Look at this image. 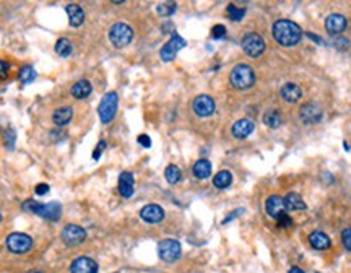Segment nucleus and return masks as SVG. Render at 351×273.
Segmentation results:
<instances>
[{
    "label": "nucleus",
    "instance_id": "cd10ccee",
    "mask_svg": "<svg viewBox=\"0 0 351 273\" xmlns=\"http://www.w3.org/2000/svg\"><path fill=\"white\" fill-rule=\"evenodd\" d=\"M72 51H73V46L67 37H60V39L55 42V52L60 57H69L72 54Z\"/></svg>",
    "mask_w": 351,
    "mask_h": 273
},
{
    "label": "nucleus",
    "instance_id": "e433bc0d",
    "mask_svg": "<svg viewBox=\"0 0 351 273\" xmlns=\"http://www.w3.org/2000/svg\"><path fill=\"white\" fill-rule=\"evenodd\" d=\"M8 72H10V65H8L5 60H0V81L7 78Z\"/></svg>",
    "mask_w": 351,
    "mask_h": 273
},
{
    "label": "nucleus",
    "instance_id": "6ab92c4d",
    "mask_svg": "<svg viewBox=\"0 0 351 273\" xmlns=\"http://www.w3.org/2000/svg\"><path fill=\"white\" fill-rule=\"evenodd\" d=\"M280 96L286 103H298L302 98V91L296 83H284L280 90Z\"/></svg>",
    "mask_w": 351,
    "mask_h": 273
},
{
    "label": "nucleus",
    "instance_id": "37998d69",
    "mask_svg": "<svg viewBox=\"0 0 351 273\" xmlns=\"http://www.w3.org/2000/svg\"><path fill=\"white\" fill-rule=\"evenodd\" d=\"M307 36H309V37H311V39H312V41H316V42H317V44H320V46H324V44H325V42H324V41H322V39H320V37H319V36H316V35H311V33H307Z\"/></svg>",
    "mask_w": 351,
    "mask_h": 273
},
{
    "label": "nucleus",
    "instance_id": "dca6fc26",
    "mask_svg": "<svg viewBox=\"0 0 351 273\" xmlns=\"http://www.w3.org/2000/svg\"><path fill=\"white\" fill-rule=\"evenodd\" d=\"M346 25H348V21H346V18L343 15H340V13H332L325 20V30L333 36L343 33Z\"/></svg>",
    "mask_w": 351,
    "mask_h": 273
},
{
    "label": "nucleus",
    "instance_id": "c85d7f7f",
    "mask_svg": "<svg viewBox=\"0 0 351 273\" xmlns=\"http://www.w3.org/2000/svg\"><path fill=\"white\" fill-rule=\"evenodd\" d=\"M164 177H166V181H168L169 184H177V182L181 181V177H182V172L176 164H169L168 167H166V171H164Z\"/></svg>",
    "mask_w": 351,
    "mask_h": 273
},
{
    "label": "nucleus",
    "instance_id": "49530a36",
    "mask_svg": "<svg viewBox=\"0 0 351 273\" xmlns=\"http://www.w3.org/2000/svg\"><path fill=\"white\" fill-rule=\"evenodd\" d=\"M2 218H3V217H2V213H0V221H2Z\"/></svg>",
    "mask_w": 351,
    "mask_h": 273
},
{
    "label": "nucleus",
    "instance_id": "f3484780",
    "mask_svg": "<svg viewBox=\"0 0 351 273\" xmlns=\"http://www.w3.org/2000/svg\"><path fill=\"white\" fill-rule=\"evenodd\" d=\"M134 185H135V179H134V174L129 171H124V172H121V176H119V194L122 195L124 199H130L132 195H134L135 192V189H134Z\"/></svg>",
    "mask_w": 351,
    "mask_h": 273
},
{
    "label": "nucleus",
    "instance_id": "ea45409f",
    "mask_svg": "<svg viewBox=\"0 0 351 273\" xmlns=\"http://www.w3.org/2000/svg\"><path fill=\"white\" fill-rule=\"evenodd\" d=\"M35 192H36V195H46L47 192H49V185L47 184H37Z\"/></svg>",
    "mask_w": 351,
    "mask_h": 273
},
{
    "label": "nucleus",
    "instance_id": "58836bf2",
    "mask_svg": "<svg viewBox=\"0 0 351 273\" xmlns=\"http://www.w3.org/2000/svg\"><path fill=\"white\" fill-rule=\"evenodd\" d=\"M291 224H293V219L289 218L288 215H284L283 218H280V219H278V226H280V228H289V226H291Z\"/></svg>",
    "mask_w": 351,
    "mask_h": 273
},
{
    "label": "nucleus",
    "instance_id": "c9c22d12",
    "mask_svg": "<svg viewBox=\"0 0 351 273\" xmlns=\"http://www.w3.org/2000/svg\"><path fill=\"white\" fill-rule=\"evenodd\" d=\"M226 35V28L223 26V25H215L213 26V30H211V36L215 37V39H221L223 36Z\"/></svg>",
    "mask_w": 351,
    "mask_h": 273
},
{
    "label": "nucleus",
    "instance_id": "4468645a",
    "mask_svg": "<svg viewBox=\"0 0 351 273\" xmlns=\"http://www.w3.org/2000/svg\"><path fill=\"white\" fill-rule=\"evenodd\" d=\"M299 117L302 122L307 124V126L317 124L322 119V109H320V106H317L314 103H307L301 108Z\"/></svg>",
    "mask_w": 351,
    "mask_h": 273
},
{
    "label": "nucleus",
    "instance_id": "bb28decb",
    "mask_svg": "<svg viewBox=\"0 0 351 273\" xmlns=\"http://www.w3.org/2000/svg\"><path fill=\"white\" fill-rule=\"evenodd\" d=\"M232 182V174L229 171H220L213 177V185L218 189H228Z\"/></svg>",
    "mask_w": 351,
    "mask_h": 273
},
{
    "label": "nucleus",
    "instance_id": "a18cd8bd",
    "mask_svg": "<svg viewBox=\"0 0 351 273\" xmlns=\"http://www.w3.org/2000/svg\"><path fill=\"white\" fill-rule=\"evenodd\" d=\"M28 273H42V272H41V270H30Z\"/></svg>",
    "mask_w": 351,
    "mask_h": 273
},
{
    "label": "nucleus",
    "instance_id": "0eeeda50",
    "mask_svg": "<svg viewBox=\"0 0 351 273\" xmlns=\"http://www.w3.org/2000/svg\"><path fill=\"white\" fill-rule=\"evenodd\" d=\"M241 47L249 57H260L265 52L267 44H265L263 37L257 33H247L241 41Z\"/></svg>",
    "mask_w": 351,
    "mask_h": 273
},
{
    "label": "nucleus",
    "instance_id": "a878e982",
    "mask_svg": "<svg viewBox=\"0 0 351 273\" xmlns=\"http://www.w3.org/2000/svg\"><path fill=\"white\" fill-rule=\"evenodd\" d=\"M263 124L270 128H278L283 124V117L278 109H268L263 114Z\"/></svg>",
    "mask_w": 351,
    "mask_h": 273
},
{
    "label": "nucleus",
    "instance_id": "4be33fe9",
    "mask_svg": "<svg viewBox=\"0 0 351 273\" xmlns=\"http://www.w3.org/2000/svg\"><path fill=\"white\" fill-rule=\"evenodd\" d=\"M91 91H93V86L88 80H80L72 86L70 93H72V96L75 99H87L89 94H91Z\"/></svg>",
    "mask_w": 351,
    "mask_h": 273
},
{
    "label": "nucleus",
    "instance_id": "a19ab883",
    "mask_svg": "<svg viewBox=\"0 0 351 273\" xmlns=\"http://www.w3.org/2000/svg\"><path fill=\"white\" fill-rule=\"evenodd\" d=\"M139 143H140L141 146H145V148H150V146H151L150 137H148V135H145V133H141V135H139Z\"/></svg>",
    "mask_w": 351,
    "mask_h": 273
},
{
    "label": "nucleus",
    "instance_id": "39448f33",
    "mask_svg": "<svg viewBox=\"0 0 351 273\" xmlns=\"http://www.w3.org/2000/svg\"><path fill=\"white\" fill-rule=\"evenodd\" d=\"M117 104H119V98H117V93H114V91H109V93L104 94V98L101 99V103H99V108H98L99 119H101L103 124H109L114 117H116Z\"/></svg>",
    "mask_w": 351,
    "mask_h": 273
},
{
    "label": "nucleus",
    "instance_id": "412c9836",
    "mask_svg": "<svg viewBox=\"0 0 351 273\" xmlns=\"http://www.w3.org/2000/svg\"><path fill=\"white\" fill-rule=\"evenodd\" d=\"M72 117H73V109L70 106L59 108L52 114V122H54L57 127H64L72 121Z\"/></svg>",
    "mask_w": 351,
    "mask_h": 273
},
{
    "label": "nucleus",
    "instance_id": "2eb2a0df",
    "mask_svg": "<svg viewBox=\"0 0 351 273\" xmlns=\"http://www.w3.org/2000/svg\"><path fill=\"white\" fill-rule=\"evenodd\" d=\"M72 273H98V263L89 257H78L70 265Z\"/></svg>",
    "mask_w": 351,
    "mask_h": 273
},
{
    "label": "nucleus",
    "instance_id": "9d476101",
    "mask_svg": "<svg viewBox=\"0 0 351 273\" xmlns=\"http://www.w3.org/2000/svg\"><path fill=\"white\" fill-rule=\"evenodd\" d=\"M182 47H186V41H184L182 37L177 35V33H173L171 39L166 42L163 47H161V51H159L161 59H163L164 62L174 60L176 55H177V52L181 51Z\"/></svg>",
    "mask_w": 351,
    "mask_h": 273
},
{
    "label": "nucleus",
    "instance_id": "c756f323",
    "mask_svg": "<svg viewBox=\"0 0 351 273\" xmlns=\"http://www.w3.org/2000/svg\"><path fill=\"white\" fill-rule=\"evenodd\" d=\"M20 81L23 85H30V83H33V81L36 80V70L33 69L31 65H25L23 67V69L20 70Z\"/></svg>",
    "mask_w": 351,
    "mask_h": 273
},
{
    "label": "nucleus",
    "instance_id": "473e14b6",
    "mask_svg": "<svg viewBox=\"0 0 351 273\" xmlns=\"http://www.w3.org/2000/svg\"><path fill=\"white\" fill-rule=\"evenodd\" d=\"M341 242H343L346 251H351V228L343 229V233H341Z\"/></svg>",
    "mask_w": 351,
    "mask_h": 273
},
{
    "label": "nucleus",
    "instance_id": "b1692460",
    "mask_svg": "<svg viewBox=\"0 0 351 273\" xmlns=\"http://www.w3.org/2000/svg\"><path fill=\"white\" fill-rule=\"evenodd\" d=\"M284 205H286V210H291V212H299V210H306V203L299 194L296 192H289L286 197H284Z\"/></svg>",
    "mask_w": 351,
    "mask_h": 273
},
{
    "label": "nucleus",
    "instance_id": "a211bd4d",
    "mask_svg": "<svg viewBox=\"0 0 351 273\" xmlns=\"http://www.w3.org/2000/svg\"><path fill=\"white\" fill-rule=\"evenodd\" d=\"M254 122L249 121V119H239L238 122H234V126L231 128V133L234 138H239V140H243V138H247L250 133L254 132Z\"/></svg>",
    "mask_w": 351,
    "mask_h": 273
},
{
    "label": "nucleus",
    "instance_id": "c03bdc74",
    "mask_svg": "<svg viewBox=\"0 0 351 273\" xmlns=\"http://www.w3.org/2000/svg\"><path fill=\"white\" fill-rule=\"evenodd\" d=\"M288 273H306V272H304V270H301L299 267H291V268H289V270H288Z\"/></svg>",
    "mask_w": 351,
    "mask_h": 273
},
{
    "label": "nucleus",
    "instance_id": "f8f14e48",
    "mask_svg": "<svg viewBox=\"0 0 351 273\" xmlns=\"http://www.w3.org/2000/svg\"><path fill=\"white\" fill-rule=\"evenodd\" d=\"M265 210H267L268 217L275 218L278 221L280 218H283L284 215H288L286 212V205H284V199H281L280 195H270L265 202Z\"/></svg>",
    "mask_w": 351,
    "mask_h": 273
},
{
    "label": "nucleus",
    "instance_id": "aec40b11",
    "mask_svg": "<svg viewBox=\"0 0 351 273\" xmlns=\"http://www.w3.org/2000/svg\"><path fill=\"white\" fill-rule=\"evenodd\" d=\"M65 12H67L69 15V25L72 28H78L83 25L85 12L80 5H77V3H69V5L65 7Z\"/></svg>",
    "mask_w": 351,
    "mask_h": 273
},
{
    "label": "nucleus",
    "instance_id": "4c0bfd02",
    "mask_svg": "<svg viewBox=\"0 0 351 273\" xmlns=\"http://www.w3.org/2000/svg\"><path fill=\"white\" fill-rule=\"evenodd\" d=\"M104 148H106V142L101 140L96 145V148H94V151H93V160L94 161H98L99 160V156H101V153L104 151Z\"/></svg>",
    "mask_w": 351,
    "mask_h": 273
},
{
    "label": "nucleus",
    "instance_id": "9b49d317",
    "mask_svg": "<svg viewBox=\"0 0 351 273\" xmlns=\"http://www.w3.org/2000/svg\"><path fill=\"white\" fill-rule=\"evenodd\" d=\"M192 109L198 117H210L215 112V101L208 94H198L192 101Z\"/></svg>",
    "mask_w": 351,
    "mask_h": 273
},
{
    "label": "nucleus",
    "instance_id": "f704fd0d",
    "mask_svg": "<svg viewBox=\"0 0 351 273\" xmlns=\"http://www.w3.org/2000/svg\"><path fill=\"white\" fill-rule=\"evenodd\" d=\"M333 46L338 51H346V49H348V46H350V41L340 36V37H336V39H333Z\"/></svg>",
    "mask_w": 351,
    "mask_h": 273
},
{
    "label": "nucleus",
    "instance_id": "f257e3e1",
    "mask_svg": "<svg viewBox=\"0 0 351 273\" xmlns=\"http://www.w3.org/2000/svg\"><path fill=\"white\" fill-rule=\"evenodd\" d=\"M273 39L283 47H293L301 41L302 31L298 23L291 20H278L272 28Z\"/></svg>",
    "mask_w": 351,
    "mask_h": 273
},
{
    "label": "nucleus",
    "instance_id": "7ed1b4c3",
    "mask_svg": "<svg viewBox=\"0 0 351 273\" xmlns=\"http://www.w3.org/2000/svg\"><path fill=\"white\" fill-rule=\"evenodd\" d=\"M229 81L236 90H249L255 81V73L252 67L246 64H238L231 70Z\"/></svg>",
    "mask_w": 351,
    "mask_h": 273
},
{
    "label": "nucleus",
    "instance_id": "7c9ffc66",
    "mask_svg": "<svg viewBox=\"0 0 351 273\" xmlns=\"http://www.w3.org/2000/svg\"><path fill=\"white\" fill-rule=\"evenodd\" d=\"M246 15V8L236 7V5H228V17L231 18L232 21H241Z\"/></svg>",
    "mask_w": 351,
    "mask_h": 273
},
{
    "label": "nucleus",
    "instance_id": "5701e85b",
    "mask_svg": "<svg viewBox=\"0 0 351 273\" xmlns=\"http://www.w3.org/2000/svg\"><path fill=\"white\" fill-rule=\"evenodd\" d=\"M309 242H311L312 247L317 249V251H325V249H329L332 246L330 237L327 236L325 233H322V231L311 233L309 234Z\"/></svg>",
    "mask_w": 351,
    "mask_h": 273
},
{
    "label": "nucleus",
    "instance_id": "423d86ee",
    "mask_svg": "<svg viewBox=\"0 0 351 273\" xmlns=\"http://www.w3.org/2000/svg\"><path fill=\"white\" fill-rule=\"evenodd\" d=\"M5 244L12 254L21 255V254H26L33 247V239L25 233H12L7 236Z\"/></svg>",
    "mask_w": 351,
    "mask_h": 273
},
{
    "label": "nucleus",
    "instance_id": "2f4dec72",
    "mask_svg": "<svg viewBox=\"0 0 351 273\" xmlns=\"http://www.w3.org/2000/svg\"><path fill=\"white\" fill-rule=\"evenodd\" d=\"M176 3L171 2V3H159L158 7H156V12H158V15L161 17H171L173 13L176 12Z\"/></svg>",
    "mask_w": 351,
    "mask_h": 273
},
{
    "label": "nucleus",
    "instance_id": "20e7f679",
    "mask_svg": "<svg viewBox=\"0 0 351 273\" xmlns=\"http://www.w3.org/2000/svg\"><path fill=\"white\" fill-rule=\"evenodd\" d=\"M132 39H134V30L125 23H114L111 30H109V41L117 49L127 47L132 42Z\"/></svg>",
    "mask_w": 351,
    "mask_h": 273
},
{
    "label": "nucleus",
    "instance_id": "393cba45",
    "mask_svg": "<svg viewBox=\"0 0 351 273\" xmlns=\"http://www.w3.org/2000/svg\"><path fill=\"white\" fill-rule=\"evenodd\" d=\"M192 171L197 179H207V177L211 176V163L208 160H198L193 164Z\"/></svg>",
    "mask_w": 351,
    "mask_h": 273
},
{
    "label": "nucleus",
    "instance_id": "ddd939ff",
    "mask_svg": "<svg viewBox=\"0 0 351 273\" xmlns=\"http://www.w3.org/2000/svg\"><path fill=\"white\" fill-rule=\"evenodd\" d=\"M140 218L143 219L145 223H150V224L161 223L164 219V210L156 203L145 205V207L140 210Z\"/></svg>",
    "mask_w": 351,
    "mask_h": 273
},
{
    "label": "nucleus",
    "instance_id": "f03ea898",
    "mask_svg": "<svg viewBox=\"0 0 351 273\" xmlns=\"http://www.w3.org/2000/svg\"><path fill=\"white\" fill-rule=\"evenodd\" d=\"M21 208L28 213L37 215V217L46 218V219H52V221H57V219L60 218V215H62V205L59 202L39 203L30 199L26 200V202H23Z\"/></svg>",
    "mask_w": 351,
    "mask_h": 273
},
{
    "label": "nucleus",
    "instance_id": "6e6552de",
    "mask_svg": "<svg viewBox=\"0 0 351 273\" xmlns=\"http://www.w3.org/2000/svg\"><path fill=\"white\" fill-rule=\"evenodd\" d=\"M60 239L67 247H77L87 241V231L78 224H67L60 233Z\"/></svg>",
    "mask_w": 351,
    "mask_h": 273
},
{
    "label": "nucleus",
    "instance_id": "1a4fd4ad",
    "mask_svg": "<svg viewBox=\"0 0 351 273\" xmlns=\"http://www.w3.org/2000/svg\"><path fill=\"white\" fill-rule=\"evenodd\" d=\"M181 244L176 239H163L158 244V255L163 262L166 263H173L181 257Z\"/></svg>",
    "mask_w": 351,
    "mask_h": 273
},
{
    "label": "nucleus",
    "instance_id": "72a5a7b5",
    "mask_svg": "<svg viewBox=\"0 0 351 273\" xmlns=\"http://www.w3.org/2000/svg\"><path fill=\"white\" fill-rule=\"evenodd\" d=\"M13 143H15V130H13V128H7L5 130V146L8 150H12Z\"/></svg>",
    "mask_w": 351,
    "mask_h": 273
},
{
    "label": "nucleus",
    "instance_id": "79ce46f5",
    "mask_svg": "<svg viewBox=\"0 0 351 273\" xmlns=\"http://www.w3.org/2000/svg\"><path fill=\"white\" fill-rule=\"evenodd\" d=\"M243 212H244V210H236V212H232V213H229V217H228V218H225V219H223V223H225V224H226V223H229V221H231V219H234L236 217H238V215H239V213H243Z\"/></svg>",
    "mask_w": 351,
    "mask_h": 273
}]
</instances>
